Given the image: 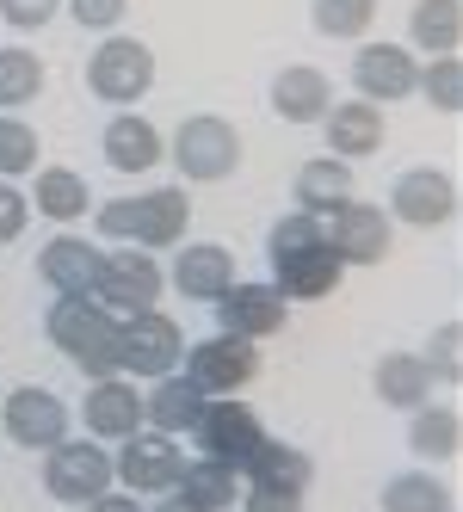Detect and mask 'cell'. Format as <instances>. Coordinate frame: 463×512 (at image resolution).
<instances>
[{"label": "cell", "instance_id": "83f0119b", "mask_svg": "<svg viewBox=\"0 0 463 512\" xmlns=\"http://www.w3.org/2000/svg\"><path fill=\"white\" fill-rule=\"evenodd\" d=\"M173 494L192 500L198 512H235L241 506V469L235 463H217V457H186Z\"/></svg>", "mask_w": 463, "mask_h": 512}, {"label": "cell", "instance_id": "cb8c5ba5", "mask_svg": "<svg viewBox=\"0 0 463 512\" xmlns=\"http://www.w3.org/2000/svg\"><path fill=\"white\" fill-rule=\"evenodd\" d=\"M112 327H118V321L105 315L93 297H50V309H44V340H50L56 352H68V358H81L87 346H99Z\"/></svg>", "mask_w": 463, "mask_h": 512}, {"label": "cell", "instance_id": "ac0fdd59", "mask_svg": "<svg viewBox=\"0 0 463 512\" xmlns=\"http://www.w3.org/2000/svg\"><path fill=\"white\" fill-rule=\"evenodd\" d=\"M99 266H105V247H93L87 235H68V229L50 247H38V278L56 290V297H87Z\"/></svg>", "mask_w": 463, "mask_h": 512}, {"label": "cell", "instance_id": "b9f144b4", "mask_svg": "<svg viewBox=\"0 0 463 512\" xmlns=\"http://www.w3.org/2000/svg\"><path fill=\"white\" fill-rule=\"evenodd\" d=\"M112 334H118V327H112ZM112 334H105L99 346H87V352L75 358L87 383H99V377H118V340H112Z\"/></svg>", "mask_w": 463, "mask_h": 512}, {"label": "cell", "instance_id": "ee69618b", "mask_svg": "<svg viewBox=\"0 0 463 512\" xmlns=\"http://www.w3.org/2000/svg\"><path fill=\"white\" fill-rule=\"evenodd\" d=\"M149 512H198L192 500H180V494H155V506Z\"/></svg>", "mask_w": 463, "mask_h": 512}, {"label": "cell", "instance_id": "d4e9b609", "mask_svg": "<svg viewBox=\"0 0 463 512\" xmlns=\"http://www.w3.org/2000/svg\"><path fill=\"white\" fill-rule=\"evenodd\" d=\"M25 198H31V210H38V216H50L56 229L93 216V186H87V173H75V167H38Z\"/></svg>", "mask_w": 463, "mask_h": 512}, {"label": "cell", "instance_id": "6da1fadb", "mask_svg": "<svg viewBox=\"0 0 463 512\" xmlns=\"http://www.w3.org/2000/svg\"><path fill=\"white\" fill-rule=\"evenodd\" d=\"M93 223L112 247H180L186 229H192V198L186 186H155V192H130V198H112V204H93Z\"/></svg>", "mask_w": 463, "mask_h": 512}, {"label": "cell", "instance_id": "8992f818", "mask_svg": "<svg viewBox=\"0 0 463 512\" xmlns=\"http://www.w3.org/2000/svg\"><path fill=\"white\" fill-rule=\"evenodd\" d=\"M112 451L93 445V438H62L44 451V494L56 506H87L99 494H112Z\"/></svg>", "mask_w": 463, "mask_h": 512}, {"label": "cell", "instance_id": "4316f807", "mask_svg": "<svg viewBox=\"0 0 463 512\" xmlns=\"http://www.w3.org/2000/svg\"><path fill=\"white\" fill-rule=\"evenodd\" d=\"M291 198H297V210H303V216L328 223V216L352 198V161H334V155L303 161V167H297V179H291Z\"/></svg>", "mask_w": 463, "mask_h": 512}, {"label": "cell", "instance_id": "60d3db41", "mask_svg": "<svg viewBox=\"0 0 463 512\" xmlns=\"http://www.w3.org/2000/svg\"><path fill=\"white\" fill-rule=\"evenodd\" d=\"M241 512H309V494H278V488H241Z\"/></svg>", "mask_w": 463, "mask_h": 512}, {"label": "cell", "instance_id": "ab89813d", "mask_svg": "<svg viewBox=\"0 0 463 512\" xmlns=\"http://www.w3.org/2000/svg\"><path fill=\"white\" fill-rule=\"evenodd\" d=\"M62 0H0V25H13V31H44L56 19Z\"/></svg>", "mask_w": 463, "mask_h": 512}, {"label": "cell", "instance_id": "9c48e42d", "mask_svg": "<svg viewBox=\"0 0 463 512\" xmlns=\"http://www.w3.org/2000/svg\"><path fill=\"white\" fill-rule=\"evenodd\" d=\"M457 216V179L445 167H402L389 179V223L402 229H445Z\"/></svg>", "mask_w": 463, "mask_h": 512}, {"label": "cell", "instance_id": "7402d4cb", "mask_svg": "<svg viewBox=\"0 0 463 512\" xmlns=\"http://www.w3.org/2000/svg\"><path fill=\"white\" fill-rule=\"evenodd\" d=\"M204 401L210 395L186 371H167V377H155L149 389H142V426H155L167 438H186L198 426V414H204Z\"/></svg>", "mask_w": 463, "mask_h": 512}, {"label": "cell", "instance_id": "4dcf8cb0", "mask_svg": "<svg viewBox=\"0 0 463 512\" xmlns=\"http://www.w3.org/2000/svg\"><path fill=\"white\" fill-rule=\"evenodd\" d=\"M38 93H44V56L25 44H7L0 50V112H25Z\"/></svg>", "mask_w": 463, "mask_h": 512}, {"label": "cell", "instance_id": "f546056e", "mask_svg": "<svg viewBox=\"0 0 463 512\" xmlns=\"http://www.w3.org/2000/svg\"><path fill=\"white\" fill-rule=\"evenodd\" d=\"M408 445H414V457H426V463L457 457V445H463L457 408H445V401H426V408H414V414H408Z\"/></svg>", "mask_w": 463, "mask_h": 512}, {"label": "cell", "instance_id": "d6a6232c", "mask_svg": "<svg viewBox=\"0 0 463 512\" xmlns=\"http://www.w3.org/2000/svg\"><path fill=\"white\" fill-rule=\"evenodd\" d=\"M44 167V136L19 112H0V179H25Z\"/></svg>", "mask_w": 463, "mask_h": 512}, {"label": "cell", "instance_id": "277c9868", "mask_svg": "<svg viewBox=\"0 0 463 512\" xmlns=\"http://www.w3.org/2000/svg\"><path fill=\"white\" fill-rule=\"evenodd\" d=\"M112 340H118V377H130V383H155L167 371H180V358H186V327L161 309L118 321Z\"/></svg>", "mask_w": 463, "mask_h": 512}, {"label": "cell", "instance_id": "7c38bea8", "mask_svg": "<svg viewBox=\"0 0 463 512\" xmlns=\"http://www.w3.org/2000/svg\"><path fill=\"white\" fill-rule=\"evenodd\" d=\"M217 334H235V340H272L284 321H291V303L278 297V284H260V278H235L217 303Z\"/></svg>", "mask_w": 463, "mask_h": 512}, {"label": "cell", "instance_id": "d6986e66", "mask_svg": "<svg viewBox=\"0 0 463 512\" xmlns=\"http://www.w3.org/2000/svg\"><path fill=\"white\" fill-rule=\"evenodd\" d=\"M266 99H272V112L284 124H322V112L334 105V81L315 62H291V68H278V75H272Z\"/></svg>", "mask_w": 463, "mask_h": 512}, {"label": "cell", "instance_id": "836d02e7", "mask_svg": "<svg viewBox=\"0 0 463 512\" xmlns=\"http://www.w3.org/2000/svg\"><path fill=\"white\" fill-rule=\"evenodd\" d=\"M414 93L433 105V112L457 118V112H463V56H426V62H420Z\"/></svg>", "mask_w": 463, "mask_h": 512}, {"label": "cell", "instance_id": "9a60e30c", "mask_svg": "<svg viewBox=\"0 0 463 512\" xmlns=\"http://www.w3.org/2000/svg\"><path fill=\"white\" fill-rule=\"evenodd\" d=\"M167 284L180 290L186 303H217L235 284V247H223V241H180L173 247V266H167Z\"/></svg>", "mask_w": 463, "mask_h": 512}, {"label": "cell", "instance_id": "8fae6325", "mask_svg": "<svg viewBox=\"0 0 463 512\" xmlns=\"http://www.w3.org/2000/svg\"><path fill=\"white\" fill-rule=\"evenodd\" d=\"M192 445H198V457H217V463H247V451L266 438V426H260V414L247 408L241 395H210L204 401V414H198V426L186 432Z\"/></svg>", "mask_w": 463, "mask_h": 512}, {"label": "cell", "instance_id": "5bb4252c", "mask_svg": "<svg viewBox=\"0 0 463 512\" xmlns=\"http://www.w3.org/2000/svg\"><path fill=\"white\" fill-rule=\"evenodd\" d=\"M420 81V56L408 44H359L352 50V87H359V99L371 105H389V99H408Z\"/></svg>", "mask_w": 463, "mask_h": 512}, {"label": "cell", "instance_id": "ba28073f", "mask_svg": "<svg viewBox=\"0 0 463 512\" xmlns=\"http://www.w3.org/2000/svg\"><path fill=\"white\" fill-rule=\"evenodd\" d=\"M328 247L340 253V266H383L389 260V247H396V223H389V210L383 204H365V198H346L328 223H322Z\"/></svg>", "mask_w": 463, "mask_h": 512}, {"label": "cell", "instance_id": "2e32d148", "mask_svg": "<svg viewBox=\"0 0 463 512\" xmlns=\"http://www.w3.org/2000/svg\"><path fill=\"white\" fill-rule=\"evenodd\" d=\"M81 420L93 432V445H124L130 432H142V389L130 377H99V383H87Z\"/></svg>", "mask_w": 463, "mask_h": 512}, {"label": "cell", "instance_id": "ffe728a7", "mask_svg": "<svg viewBox=\"0 0 463 512\" xmlns=\"http://www.w3.org/2000/svg\"><path fill=\"white\" fill-rule=\"evenodd\" d=\"M340 278H346V266H340V253L328 247V235L315 241V247H303L297 260L272 266V284H278L284 303H322V297H334V290H340Z\"/></svg>", "mask_w": 463, "mask_h": 512}, {"label": "cell", "instance_id": "5b68a950", "mask_svg": "<svg viewBox=\"0 0 463 512\" xmlns=\"http://www.w3.org/2000/svg\"><path fill=\"white\" fill-rule=\"evenodd\" d=\"M87 297L112 321H130L142 309H161V260H155V253H142V247H112Z\"/></svg>", "mask_w": 463, "mask_h": 512}, {"label": "cell", "instance_id": "4fadbf2b", "mask_svg": "<svg viewBox=\"0 0 463 512\" xmlns=\"http://www.w3.org/2000/svg\"><path fill=\"white\" fill-rule=\"evenodd\" d=\"M0 420H7V438L19 451H50L68 438V408H62V395H50L44 383H19L7 395V408H0Z\"/></svg>", "mask_w": 463, "mask_h": 512}, {"label": "cell", "instance_id": "7bdbcfd3", "mask_svg": "<svg viewBox=\"0 0 463 512\" xmlns=\"http://www.w3.org/2000/svg\"><path fill=\"white\" fill-rule=\"evenodd\" d=\"M81 512H149V506H142L136 494H99V500H87Z\"/></svg>", "mask_w": 463, "mask_h": 512}, {"label": "cell", "instance_id": "1f68e13d", "mask_svg": "<svg viewBox=\"0 0 463 512\" xmlns=\"http://www.w3.org/2000/svg\"><path fill=\"white\" fill-rule=\"evenodd\" d=\"M383 512H451V488L433 469H402L383 482Z\"/></svg>", "mask_w": 463, "mask_h": 512}, {"label": "cell", "instance_id": "52a82bcc", "mask_svg": "<svg viewBox=\"0 0 463 512\" xmlns=\"http://www.w3.org/2000/svg\"><path fill=\"white\" fill-rule=\"evenodd\" d=\"M180 469H186V445L167 438V432H155V426L130 432L118 445V457H112V475L124 482V494H173Z\"/></svg>", "mask_w": 463, "mask_h": 512}, {"label": "cell", "instance_id": "603a6c76", "mask_svg": "<svg viewBox=\"0 0 463 512\" xmlns=\"http://www.w3.org/2000/svg\"><path fill=\"white\" fill-rule=\"evenodd\" d=\"M309 482H315V463H309V451H297V445H284V438H260L254 451H247V463H241V488H278V494H309Z\"/></svg>", "mask_w": 463, "mask_h": 512}, {"label": "cell", "instance_id": "7a4b0ae2", "mask_svg": "<svg viewBox=\"0 0 463 512\" xmlns=\"http://www.w3.org/2000/svg\"><path fill=\"white\" fill-rule=\"evenodd\" d=\"M149 87H155V50L130 31H105L99 50L87 56V93L105 99L112 112H130L136 99H149Z\"/></svg>", "mask_w": 463, "mask_h": 512}, {"label": "cell", "instance_id": "e0dca14e", "mask_svg": "<svg viewBox=\"0 0 463 512\" xmlns=\"http://www.w3.org/2000/svg\"><path fill=\"white\" fill-rule=\"evenodd\" d=\"M322 136L334 161H371L383 149V105L371 99H334L322 112Z\"/></svg>", "mask_w": 463, "mask_h": 512}, {"label": "cell", "instance_id": "e575fe53", "mask_svg": "<svg viewBox=\"0 0 463 512\" xmlns=\"http://www.w3.org/2000/svg\"><path fill=\"white\" fill-rule=\"evenodd\" d=\"M309 19H315V31H322V38L359 44L365 31L377 25V0H315V7H309Z\"/></svg>", "mask_w": 463, "mask_h": 512}, {"label": "cell", "instance_id": "f1b7e54d", "mask_svg": "<svg viewBox=\"0 0 463 512\" xmlns=\"http://www.w3.org/2000/svg\"><path fill=\"white\" fill-rule=\"evenodd\" d=\"M408 38L426 56H463V0H414Z\"/></svg>", "mask_w": 463, "mask_h": 512}, {"label": "cell", "instance_id": "d590c367", "mask_svg": "<svg viewBox=\"0 0 463 512\" xmlns=\"http://www.w3.org/2000/svg\"><path fill=\"white\" fill-rule=\"evenodd\" d=\"M420 364L433 371V383H463V321H439L420 346Z\"/></svg>", "mask_w": 463, "mask_h": 512}, {"label": "cell", "instance_id": "74e56055", "mask_svg": "<svg viewBox=\"0 0 463 512\" xmlns=\"http://www.w3.org/2000/svg\"><path fill=\"white\" fill-rule=\"evenodd\" d=\"M124 13H130V0H68V19H75L81 31H118L124 25Z\"/></svg>", "mask_w": 463, "mask_h": 512}, {"label": "cell", "instance_id": "3957f363", "mask_svg": "<svg viewBox=\"0 0 463 512\" xmlns=\"http://www.w3.org/2000/svg\"><path fill=\"white\" fill-rule=\"evenodd\" d=\"M167 155H173L186 186H217V179H229L241 167V130L217 112H192L167 136Z\"/></svg>", "mask_w": 463, "mask_h": 512}, {"label": "cell", "instance_id": "f35d334b", "mask_svg": "<svg viewBox=\"0 0 463 512\" xmlns=\"http://www.w3.org/2000/svg\"><path fill=\"white\" fill-rule=\"evenodd\" d=\"M25 223H31V198L19 192V179H0V247L19 241Z\"/></svg>", "mask_w": 463, "mask_h": 512}, {"label": "cell", "instance_id": "8d00e7d4", "mask_svg": "<svg viewBox=\"0 0 463 512\" xmlns=\"http://www.w3.org/2000/svg\"><path fill=\"white\" fill-rule=\"evenodd\" d=\"M315 241H322V223H315V216H303V210H291V216H278V223H272L266 253H272V266H284V260H297V253L315 247Z\"/></svg>", "mask_w": 463, "mask_h": 512}, {"label": "cell", "instance_id": "30bf717a", "mask_svg": "<svg viewBox=\"0 0 463 512\" xmlns=\"http://www.w3.org/2000/svg\"><path fill=\"white\" fill-rule=\"evenodd\" d=\"M180 371L204 389V395H241L247 383L260 377V346L254 340H235V334H210V340H186Z\"/></svg>", "mask_w": 463, "mask_h": 512}, {"label": "cell", "instance_id": "44dd1931", "mask_svg": "<svg viewBox=\"0 0 463 512\" xmlns=\"http://www.w3.org/2000/svg\"><path fill=\"white\" fill-rule=\"evenodd\" d=\"M161 155H167V142H161V130L142 118L136 105H130V112H112V124H105V167L142 179V173L161 167Z\"/></svg>", "mask_w": 463, "mask_h": 512}, {"label": "cell", "instance_id": "484cf974", "mask_svg": "<svg viewBox=\"0 0 463 512\" xmlns=\"http://www.w3.org/2000/svg\"><path fill=\"white\" fill-rule=\"evenodd\" d=\"M371 389H377L383 408L414 414V408H426V401H433L439 383H433V371L420 364V352H383L377 371H371Z\"/></svg>", "mask_w": 463, "mask_h": 512}]
</instances>
